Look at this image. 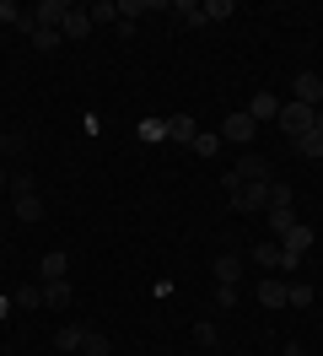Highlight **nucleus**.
I'll return each mask as SVG.
<instances>
[{
    "label": "nucleus",
    "instance_id": "1",
    "mask_svg": "<svg viewBox=\"0 0 323 356\" xmlns=\"http://www.w3.org/2000/svg\"><path fill=\"white\" fill-rule=\"evenodd\" d=\"M226 184H232V211H248V216H254V211H270V178H264V184H254V178H226Z\"/></svg>",
    "mask_w": 323,
    "mask_h": 356
},
{
    "label": "nucleus",
    "instance_id": "2",
    "mask_svg": "<svg viewBox=\"0 0 323 356\" xmlns=\"http://www.w3.org/2000/svg\"><path fill=\"white\" fill-rule=\"evenodd\" d=\"M275 124L291 135V140H297V135L313 130V108H307V103H280V119H275Z\"/></svg>",
    "mask_w": 323,
    "mask_h": 356
},
{
    "label": "nucleus",
    "instance_id": "3",
    "mask_svg": "<svg viewBox=\"0 0 323 356\" xmlns=\"http://www.w3.org/2000/svg\"><path fill=\"white\" fill-rule=\"evenodd\" d=\"M291 103H307V108H318V103H323V76L301 70L297 81H291Z\"/></svg>",
    "mask_w": 323,
    "mask_h": 356
},
{
    "label": "nucleus",
    "instance_id": "4",
    "mask_svg": "<svg viewBox=\"0 0 323 356\" xmlns=\"http://www.w3.org/2000/svg\"><path fill=\"white\" fill-rule=\"evenodd\" d=\"M254 135H258V124L248 119V108H242V113H226V124H221V140H237V146H248Z\"/></svg>",
    "mask_w": 323,
    "mask_h": 356
},
{
    "label": "nucleus",
    "instance_id": "5",
    "mask_svg": "<svg viewBox=\"0 0 323 356\" xmlns=\"http://www.w3.org/2000/svg\"><path fill=\"white\" fill-rule=\"evenodd\" d=\"M65 17H70V6H65V0H38V6H33V22H38V27H54V33H60Z\"/></svg>",
    "mask_w": 323,
    "mask_h": 356
},
{
    "label": "nucleus",
    "instance_id": "6",
    "mask_svg": "<svg viewBox=\"0 0 323 356\" xmlns=\"http://www.w3.org/2000/svg\"><path fill=\"white\" fill-rule=\"evenodd\" d=\"M248 119H254V124L280 119V97H275V92H254V97H248Z\"/></svg>",
    "mask_w": 323,
    "mask_h": 356
},
{
    "label": "nucleus",
    "instance_id": "7",
    "mask_svg": "<svg viewBox=\"0 0 323 356\" xmlns=\"http://www.w3.org/2000/svg\"><path fill=\"white\" fill-rule=\"evenodd\" d=\"M210 270H215V286H237L242 281V254H221Z\"/></svg>",
    "mask_w": 323,
    "mask_h": 356
},
{
    "label": "nucleus",
    "instance_id": "8",
    "mask_svg": "<svg viewBox=\"0 0 323 356\" xmlns=\"http://www.w3.org/2000/svg\"><path fill=\"white\" fill-rule=\"evenodd\" d=\"M92 33V17H86V6H70V17L60 22V38H86Z\"/></svg>",
    "mask_w": 323,
    "mask_h": 356
},
{
    "label": "nucleus",
    "instance_id": "9",
    "mask_svg": "<svg viewBox=\"0 0 323 356\" xmlns=\"http://www.w3.org/2000/svg\"><path fill=\"white\" fill-rule=\"evenodd\" d=\"M280 248H297V254H307V248H313V227L291 222L285 232H280Z\"/></svg>",
    "mask_w": 323,
    "mask_h": 356
},
{
    "label": "nucleus",
    "instance_id": "10",
    "mask_svg": "<svg viewBox=\"0 0 323 356\" xmlns=\"http://www.w3.org/2000/svg\"><path fill=\"white\" fill-rule=\"evenodd\" d=\"M65 270H70V259H65L60 248H54V254H43V259H38V275H43V286H49V281H65Z\"/></svg>",
    "mask_w": 323,
    "mask_h": 356
},
{
    "label": "nucleus",
    "instance_id": "11",
    "mask_svg": "<svg viewBox=\"0 0 323 356\" xmlns=\"http://www.w3.org/2000/svg\"><path fill=\"white\" fill-rule=\"evenodd\" d=\"M194 135H199V124H194L189 113H172V119H167V140H183V146H194Z\"/></svg>",
    "mask_w": 323,
    "mask_h": 356
},
{
    "label": "nucleus",
    "instance_id": "12",
    "mask_svg": "<svg viewBox=\"0 0 323 356\" xmlns=\"http://www.w3.org/2000/svg\"><path fill=\"white\" fill-rule=\"evenodd\" d=\"M237 178H254V184H264L270 178V162L258 152H242V162H237Z\"/></svg>",
    "mask_w": 323,
    "mask_h": 356
},
{
    "label": "nucleus",
    "instance_id": "13",
    "mask_svg": "<svg viewBox=\"0 0 323 356\" xmlns=\"http://www.w3.org/2000/svg\"><path fill=\"white\" fill-rule=\"evenodd\" d=\"M258 308H285V281H258Z\"/></svg>",
    "mask_w": 323,
    "mask_h": 356
},
{
    "label": "nucleus",
    "instance_id": "14",
    "mask_svg": "<svg viewBox=\"0 0 323 356\" xmlns=\"http://www.w3.org/2000/svg\"><path fill=\"white\" fill-rule=\"evenodd\" d=\"M81 340H86V324H60V330H54V346H60V351H81Z\"/></svg>",
    "mask_w": 323,
    "mask_h": 356
},
{
    "label": "nucleus",
    "instance_id": "15",
    "mask_svg": "<svg viewBox=\"0 0 323 356\" xmlns=\"http://www.w3.org/2000/svg\"><path fill=\"white\" fill-rule=\"evenodd\" d=\"M17 216H22V222H38V216H43V200L33 195V189H17Z\"/></svg>",
    "mask_w": 323,
    "mask_h": 356
},
{
    "label": "nucleus",
    "instance_id": "16",
    "mask_svg": "<svg viewBox=\"0 0 323 356\" xmlns=\"http://www.w3.org/2000/svg\"><path fill=\"white\" fill-rule=\"evenodd\" d=\"M11 302H17V308H33V313H38V308H43V286H33V281H27V286L11 291Z\"/></svg>",
    "mask_w": 323,
    "mask_h": 356
},
{
    "label": "nucleus",
    "instance_id": "17",
    "mask_svg": "<svg viewBox=\"0 0 323 356\" xmlns=\"http://www.w3.org/2000/svg\"><path fill=\"white\" fill-rule=\"evenodd\" d=\"M43 308H70V286H65V281H49V286H43Z\"/></svg>",
    "mask_w": 323,
    "mask_h": 356
},
{
    "label": "nucleus",
    "instance_id": "18",
    "mask_svg": "<svg viewBox=\"0 0 323 356\" xmlns=\"http://www.w3.org/2000/svg\"><path fill=\"white\" fill-rule=\"evenodd\" d=\"M313 302V286L307 281H285V308H307Z\"/></svg>",
    "mask_w": 323,
    "mask_h": 356
},
{
    "label": "nucleus",
    "instance_id": "19",
    "mask_svg": "<svg viewBox=\"0 0 323 356\" xmlns=\"http://www.w3.org/2000/svg\"><path fill=\"white\" fill-rule=\"evenodd\" d=\"M291 146H297L301 156H323V130H307V135H297Z\"/></svg>",
    "mask_w": 323,
    "mask_h": 356
},
{
    "label": "nucleus",
    "instance_id": "20",
    "mask_svg": "<svg viewBox=\"0 0 323 356\" xmlns=\"http://www.w3.org/2000/svg\"><path fill=\"white\" fill-rule=\"evenodd\" d=\"M33 49H38V54H54V49H60V33H54V27H33Z\"/></svg>",
    "mask_w": 323,
    "mask_h": 356
},
{
    "label": "nucleus",
    "instance_id": "21",
    "mask_svg": "<svg viewBox=\"0 0 323 356\" xmlns=\"http://www.w3.org/2000/svg\"><path fill=\"white\" fill-rule=\"evenodd\" d=\"M172 11H178V17H183L189 27H205V6H194V0H178Z\"/></svg>",
    "mask_w": 323,
    "mask_h": 356
},
{
    "label": "nucleus",
    "instance_id": "22",
    "mask_svg": "<svg viewBox=\"0 0 323 356\" xmlns=\"http://www.w3.org/2000/svg\"><path fill=\"white\" fill-rule=\"evenodd\" d=\"M81 351L86 356H108L113 346H108V334H97V330H86V340H81Z\"/></svg>",
    "mask_w": 323,
    "mask_h": 356
},
{
    "label": "nucleus",
    "instance_id": "23",
    "mask_svg": "<svg viewBox=\"0 0 323 356\" xmlns=\"http://www.w3.org/2000/svg\"><path fill=\"white\" fill-rule=\"evenodd\" d=\"M86 17H92V22H119V6H113V0H97V6H86Z\"/></svg>",
    "mask_w": 323,
    "mask_h": 356
},
{
    "label": "nucleus",
    "instance_id": "24",
    "mask_svg": "<svg viewBox=\"0 0 323 356\" xmlns=\"http://www.w3.org/2000/svg\"><path fill=\"white\" fill-rule=\"evenodd\" d=\"M254 265L275 270V265H280V243H258V248H254Z\"/></svg>",
    "mask_w": 323,
    "mask_h": 356
},
{
    "label": "nucleus",
    "instance_id": "25",
    "mask_svg": "<svg viewBox=\"0 0 323 356\" xmlns=\"http://www.w3.org/2000/svg\"><path fill=\"white\" fill-rule=\"evenodd\" d=\"M232 11H237L232 0H205V22H226Z\"/></svg>",
    "mask_w": 323,
    "mask_h": 356
},
{
    "label": "nucleus",
    "instance_id": "26",
    "mask_svg": "<svg viewBox=\"0 0 323 356\" xmlns=\"http://www.w3.org/2000/svg\"><path fill=\"white\" fill-rule=\"evenodd\" d=\"M270 211H291V184H270Z\"/></svg>",
    "mask_w": 323,
    "mask_h": 356
},
{
    "label": "nucleus",
    "instance_id": "27",
    "mask_svg": "<svg viewBox=\"0 0 323 356\" xmlns=\"http://www.w3.org/2000/svg\"><path fill=\"white\" fill-rule=\"evenodd\" d=\"M140 11H151V0H119V17H124V22H135Z\"/></svg>",
    "mask_w": 323,
    "mask_h": 356
},
{
    "label": "nucleus",
    "instance_id": "28",
    "mask_svg": "<svg viewBox=\"0 0 323 356\" xmlns=\"http://www.w3.org/2000/svg\"><path fill=\"white\" fill-rule=\"evenodd\" d=\"M215 146H221V140H215V135H205V130L194 135V152H199V156H210V152H215Z\"/></svg>",
    "mask_w": 323,
    "mask_h": 356
},
{
    "label": "nucleus",
    "instance_id": "29",
    "mask_svg": "<svg viewBox=\"0 0 323 356\" xmlns=\"http://www.w3.org/2000/svg\"><path fill=\"white\" fill-rule=\"evenodd\" d=\"M215 308H237V286H215Z\"/></svg>",
    "mask_w": 323,
    "mask_h": 356
},
{
    "label": "nucleus",
    "instance_id": "30",
    "mask_svg": "<svg viewBox=\"0 0 323 356\" xmlns=\"http://www.w3.org/2000/svg\"><path fill=\"white\" fill-rule=\"evenodd\" d=\"M275 270H301V254H297V248H280V265Z\"/></svg>",
    "mask_w": 323,
    "mask_h": 356
},
{
    "label": "nucleus",
    "instance_id": "31",
    "mask_svg": "<svg viewBox=\"0 0 323 356\" xmlns=\"http://www.w3.org/2000/svg\"><path fill=\"white\" fill-rule=\"evenodd\" d=\"M297 222V216H291V211H270V227H275V232H285V227Z\"/></svg>",
    "mask_w": 323,
    "mask_h": 356
},
{
    "label": "nucleus",
    "instance_id": "32",
    "mask_svg": "<svg viewBox=\"0 0 323 356\" xmlns=\"http://www.w3.org/2000/svg\"><path fill=\"white\" fill-rule=\"evenodd\" d=\"M0 22H22V6H11V0H0Z\"/></svg>",
    "mask_w": 323,
    "mask_h": 356
},
{
    "label": "nucleus",
    "instance_id": "33",
    "mask_svg": "<svg viewBox=\"0 0 323 356\" xmlns=\"http://www.w3.org/2000/svg\"><path fill=\"white\" fill-rule=\"evenodd\" d=\"M0 184H11V178H6V173H0Z\"/></svg>",
    "mask_w": 323,
    "mask_h": 356
}]
</instances>
